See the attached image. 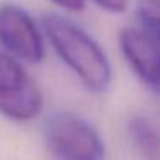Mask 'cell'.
<instances>
[{"label": "cell", "mask_w": 160, "mask_h": 160, "mask_svg": "<svg viewBox=\"0 0 160 160\" xmlns=\"http://www.w3.org/2000/svg\"><path fill=\"white\" fill-rule=\"evenodd\" d=\"M42 26L50 45L64 64L90 91L100 93L112 81V67L102 47L66 16L48 12Z\"/></svg>", "instance_id": "1"}, {"label": "cell", "mask_w": 160, "mask_h": 160, "mask_svg": "<svg viewBox=\"0 0 160 160\" xmlns=\"http://www.w3.org/2000/svg\"><path fill=\"white\" fill-rule=\"evenodd\" d=\"M43 138L55 160H103L105 145L100 132L72 112H55L45 122Z\"/></svg>", "instance_id": "2"}, {"label": "cell", "mask_w": 160, "mask_h": 160, "mask_svg": "<svg viewBox=\"0 0 160 160\" xmlns=\"http://www.w3.org/2000/svg\"><path fill=\"white\" fill-rule=\"evenodd\" d=\"M43 108V93L18 59L0 52V115L31 121Z\"/></svg>", "instance_id": "3"}, {"label": "cell", "mask_w": 160, "mask_h": 160, "mask_svg": "<svg viewBox=\"0 0 160 160\" xmlns=\"http://www.w3.org/2000/svg\"><path fill=\"white\" fill-rule=\"evenodd\" d=\"M0 45L5 53L22 62L38 64L45 57L42 31L19 5L0 4Z\"/></svg>", "instance_id": "4"}, {"label": "cell", "mask_w": 160, "mask_h": 160, "mask_svg": "<svg viewBox=\"0 0 160 160\" xmlns=\"http://www.w3.org/2000/svg\"><path fill=\"white\" fill-rule=\"evenodd\" d=\"M119 45L136 76L160 97V47L146 33L134 28L122 29Z\"/></svg>", "instance_id": "5"}, {"label": "cell", "mask_w": 160, "mask_h": 160, "mask_svg": "<svg viewBox=\"0 0 160 160\" xmlns=\"http://www.w3.org/2000/svg\"><path fill=\"white\" fill-rule=\"evenodd\" d=\"M128 134L134 150L143 160H160V129L143 115H131Z\"/></svg>", "instance_id": "6"}, {"label": "cell", "mask_w": 160, "mask_h": 160, "mask_svg": "<svg viewBox=\"0 0 160 160\" xmlns=\"http://www.w3.org/2000/svg\"><path fill=\"white\" fill-rule=\"evenodd\" d=\"M136 14L143 26V33L160 47V0H139Z\"/></svg>", "instance_id": "7"}, {"label": "cell", "mask_w": 160, "mask_h": 160, "mask_svg": "<svg viewBox=\"0 0 160 160\" xmlns=\"http://www.w3.org/2000/svg\"><path fill=\"white\" fill-rule=\"evenodd\" d=\"M95 2L102 9H105L108 12H115V14L124 12L128 9V4H129V0H95Z\"/></svg>", "instance_id": "8"}, {"label": "cell", "mask_w": 160, "mask_h": 160, "mask_svg": "<svg viewBox=\"0 0 160 160\" xmlns=\"http://www.w3.org/2000/svg\"><path fill=\"white\" fill-rule=\"evenodd\" d=\"M52 4H55L57 7L66 9L71 12H79L84 9V0H50Z\"/></svg>", "instance_id": "9"}]
</instances>
